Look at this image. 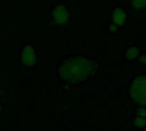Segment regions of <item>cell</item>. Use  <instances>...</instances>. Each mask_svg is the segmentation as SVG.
<instances>
[{
	"instance_id": "1",
	"label": "cell",
	"mask_w": 146,
	"mask_h": 131,
	"mask_svg": "<svg viewBox=\"0 0 146 131\" xmlns=\"http://www.w3.org/2000/svg\"><path fill=\"white\" fill-rule=\"evenodd\" d=\"M93 69V62L83 57L66 61L60 67V75L67 81L79 82L85 79Z\"/></svg>"
},
{
	"instance_id": "2",
	"label": "cell",
	"mask_w": 146,
	"mask_h": 131,
	"mask_svg": "<svg viewBox=\"0 0 146 131\" xmlns=\"http://www.w3.org/2000/svg\"><path fill=\"white\" fill-rule=\"evenodd\" d=\"M131 94L136 101L146 105V77H139L134 80L131 87Z\"/></svg>"
},
{
	"instance_id": "3",
	"label": "cell",
	"mask_w": 146,
	"mask_h": 131,
	"mask_svg": "<svg viewBox=\"0 0 146 131\" xmlns=\"http://www.w3.org/2000/svg\"><path fill=\"white\" fill-rule=\"evenodd\" d=\"M68 18L69 14L67 9L62 5L57 6L52 12V20L58 26L65 24L68 20Z\"/></svg>"
},
{
	"instance_id": "4",
	"label": "cell",
	"mask_w": 146,
	"mask_h": 131,
	"mask_svg": "<svg viewBox=\"0 0 146 131\" xmlns=\"http://www.w3.org/2000/svg\"><path fill=\"white\" fill-rule=\"evenodd\" d=\"M21 60L23 64L27 66H31L35 63L36 55L34 49L31 45H27L24 48L21 55Z\"/></svg>"
},
{
	"instance_id": "5",
	"label": "cell",
	"mask_w": 146,
	"mask_h": 131,
	"mask_svg": "<svg viewBox=\"0 0 146 131\" xmlns=\"http://www.w3.org/2000/svg\"><path fill=\"white\" fill-rule=\"evenodd\" d=\"M126 14L125 12L120 9V8H117L114 10V13H113V16H112V20L114 21V23L115 25H119V26H122L125 21H126Z\"/></svg>"
},
{
	"instance_id": "6",
	"label": "cell",
	"mask_w": 146,
	"mask_h": 131,
	"mask_svg": "<svg viewBox=\"0 0 146 131\" xmlns=\"http://www.w3.org/2000/svg\"><path fill=\"white\" fill-rule=\"evenodd\" d=\"M139 50L136 47H133L127 50L126 54V57L129 60H133V59L137 58V56L139 55Z\"/></svg>"
},
{
	"instance_id": "7",
	"label": "cell",
	"mask_w": 146,
	"mask_h": 131,
	"mask_svg": "<svg viewBox=\"0 0 146 131\" xmlns=\"http://www.w3.org/2000/svg\"><path fill=\"white\" fill-rule=\"evenodd\" d=\"M132 2L135 8H143L146 6V0H132Z\"/></svg>"
},
{
	"instance_id": "8",
	"label": "cell",
	"mask_w": 146,
	"mask_h": 131,
	"mask_svg": "<svg viewBox=\"0 0 146 131\" xmlns=\"http://www.w3.org/2000/svg\"><path fill=\"white\" fill-rule=\"evenodd\" d=\"M141 62H143V63H145V64H146V55L145 56H143L142 58H141Z\"/></svg>"
}]
</instances>
